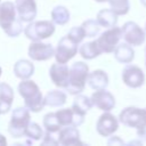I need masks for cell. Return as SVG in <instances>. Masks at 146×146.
Here are the masks:
<instances>
[{
    "mask_svg": "<svg viewBox=\"0 0 146 146\" xmlns=\"http://www.w3.org/2000/svg\"><path fill=\"white\" fill-rule=\"evenodd\" d=\"M19 96L24 99V105L25 107L33 113H38L43 110L44 105V96L42 95L39 86L30 80L25 79L22 80L17 87Z\"/></svg>",
    "mask_w": 146,
    "mask_h": 146,
    "instance_id": "obj_1",
    "label": "cell"
},
{
    "mask_svg": "<svg viewBox=\"0 0 146 146\" xmlns=\"http://www.w3.org/2000/svg\"><path fill=\"white\" fill-rule=\"evenodd\" d=\"M89 67L84 62L73 63L68 71V82L65 90L71 95L81 94L86 88Z\"/></svg>",
    "mask_w": 146,
    "mask_h": 146,
    "instance_id": "obj_2",
    "label": "cell"
},
{
    "mask_svg": "<svg viewBox=\"0 0 146 146\" xmlns=\"http://www.w3.org/2000/svg\"><path fill=\"white\" fill-rule=\"evenodd\" d=\"M25 36L31 41H42L50 38L55 33V24L51 21L29 22L23 29Z\"/></svg>",
    "mask_w": 146,
    "mask_h": 146,
    "instance_id": "obj_3",
    "label": "cell"
},
{
    "mask_svg": "<svg viewBox=\"0 0 146 146\" xmlns=\"http://www.w3.org/2000/svg\"><path fill=\"white\" fill-rule=\"evenodd\" d=\"M31 121L30 111L24 107H16L11 112V117L8 123V131L14 138H21L25 133V129Z\"/></svg>",
    "mask_w": 146,
    "mask_h": 146,
    "instance_id": "obj_4",
    "label": "cell"
},
{
    "mask_svg": "<svg viewBox=\"0 0 146 146\" xmlns=\"http://www.w3.org/2000/svg\"><path fill=\"white\" fill-rule=\"evenodd\" d=\"M119 122L128 128L139 129L146 125V107L139 108L136 106H128L119 114Z\"/></svg>",
    "mask_w": 146,
    "mask_h": 146,
    "instance_id": "obj_5",
    "label": "cell"
},
{
    "mask_svg": "<svg viewBox=\"0 0 146 146\" xmlns=\"http://www.w3.org/2000/svg\"><path fill=\"white\" fill-rule=\"evenodd\" d=\"M121 38H122L121 27H119V26L115 25L113 27L106 29L98 36V39L96 41H97V44H98L102 54L103 52L110 54V52H113V50L115 49V47L120 42Z\"/></svg>",
    "mask_w": 146,
    "mask_h": 146,
    "instance_id": "obj_6",
    "label": "cell"
},
{
    "mask_svg": "<svg viewBox=\"0 0 146 146\" xmlns=\"http://www.w3.org/2000/svg\"><path fill=\"white\" fill-rule=\"evenodd\" d=\"M121 34L124 42L132 47L141 46L146 40V32L135 22H125L121 27Z\"/></svg>",
    "mask_w": 146,
    "mask_h": 146,
    "instance_id": "obj_7",
    "label": "cell"
},
{
    "mask_svg": "<svg viewBox=\"0 0 146 146\" xmlns=\"http://www.w3.org/2000/svg\"><path fill=\"white\" fill-rule=\"evenodd\" d=\"M76 52H78V43H75L71 38L65 35L59 39L57 47L55 48L54 57L57 63L66 64L76 55Z\"/></svg>",
    "mask_w": 146,
    "mask_h": 146,
    "instance_id": "obj_8",
    "label": "cell"
},
{
    "mask_svg": "<svg viewBox=\"0 0 146 146\" xmlns=\"http://www.w3.org/2000/svg\"><path fill=\"white\" fill-rule=\"evenodd\" d=\"M121 79H122L123 83L127 87L136 89V88H139V87H141L144 84L145 74H144L143 70L139 66L129 63L122 70Z\"/></svg>",
    "mask_w": 146,
    "mask_h": 146,
    "instance_id": "obj_9",
    "label": "cell"
},
{
    "mask_svg": "<svg viewBox=\"0 0 146 146\" xmlns=\"http://www.w3.org/2000/svg\"><path fill=\"white\" fill-rule=\"evenodd\" d=\"M29 57L32 60L44 62L50 59L55 54V48L51 43L42 42V41H32L27 49Z\"/></svg>",
    "mask_w": 146,
    "mask_h": 146,
    "instance_id": "obj_10",
    "label": "cell"
},
{
    "mask_svg": "<svg viewBox=\"0 0 146 146\" xmlns=\"http://www.w3.org/2000/svg\"><path fill=\"white\" fill-rule=\"evenodd\" d=\"M119 129V119L110 112H104L96 123V130L102 137H110Z\"/></svg>",
    "mask_w": 146,
    "mask_h": 146,
    "instance_id": "obj_11",
    "label": "cell"
},
{
    "mask_svg": "<svg viewBox=\"0 0 146 146\" xmlns=\"http://www.w3.org/2000/svg\"><path fill=\"white\" fill-rule=\"evenodd\" d=\"M90 99L92 105L103 112H110L115 107V98L110 91L106 90V88L95 90Z\"/></svg>",
    "mask_w": 146,
    "mask_h": 146,
    "instance_id": "obj_12",
    "label": "cell"
},
{
    "mask_svg": "<svg viewBox=\"0 0 146 146\" xmlns=\"http://www.w3.org/2000/svg\"><path fill=\"white\" fill-rule=\"evenodd\" d=\"M15 8L17 17L22 22H32L36 16L35 0H15Z\"/></svg>",
    "mask_w": 146,
    "mask_h": 146,
    "instance_id": "obj_13",
    "label": "cell"
},
{
    "mask_svg": "<svg viewBox=\"0 0 146 146\" xmlns=\"http://www.w3.org/2000/svg\"><path fill=\"white\" fill-rule=\"evenodd\" d=\"M68 71L70 67L66 64H60L56 62L49 68V78L56 87L65 89L68 82Z\"/></svg>",
    "mask_w": 146,
    "mask_h": 146,
    "instance_id": "obj_14",
    "label": "cell"
},
{
    "mask_svg": "<svg viewBox=\"0 0 146 146\" xmlns=\"http://www.w3.org/2000/svg\"><path fill=\"white\" fill-rule=\"evenodd\" d=\"M57 120L62 127H80L84 121V115L76 113L71 108H62L55 112Z\"/></svg>",
    "mask_w": 146,
    "mask_h": 146,
    "instance_id": "obj_15",
    "label": "cell"
},
{
    "mask_svg": "<svg viewBox=\"0 0 146 146\" xmlns=\"http://www.w3.org/2000/svg\"><path fill=\"white\" fill-rule=\"evenodd\" d=\"M57 139L58 144L64 146H73V145H80L82 144L80 141V131L78 130V127H62L60 130L57 132Z\"/></svg>",
    "mask_w": 146,
    "mask_h": 146,
    "instance_id": "obj_16",
    "label": "cell"
},
{
    "mask_svg": "<svg viewBox=\"0 0 146 146\" xmlns=\"http://www.w3.org/2000/svg\"><path fill=\"white\" fill-rule=\"evenodd\" d=\"M17 18L15 3L11 1L0 2V27L7 29Z\"/></svg>",
    "mask_w": 146,
    "mask_h": 146,
    "instance_id": "obj_17",
    "label": "cell"
},
{
    "mask_svg": "<svg viewBox=\"0 0 146 146\" xmlns=\"http://www.w3.org/2000/svg\"><path fill=\"white\" fill-rule=\"evenodd\" d=\"M114 58L121 64H129L135 58V50L132 46L127 42H119L115 49L113 50Z\"/></svg>",
    "mask_w": 146,
    "mask_h": 146,
    "instance_id": "obj_18",
    "label": "cell"
},
{
    "mask_svg": "<svg viewBox=\"0 0 146 146\" xmlns=\"http://www.w3.org/2000/svg\"><path fill=\"white\" fill-rule=\"evenodd\" d=\"M87 83L94 90L105 89L108 86V75L103 70H95L92 72H89Z\"/></svg>",
    "mask_w": 146,
    "mask_h": 146,
    "instance_id": "obj_19",
    "label": "cell"
},
{
    "mask_svg": "<svg viewBox=\"0 0 146 146\" xmlns=\"http://www.w3.org/2000/svg\"><path fill=\"white\" fill-rule=\"evenodd\" d=\"M14 74L21 79H30L34 74V64L29 59H18L14 64Z\"/></svg>",
    "mask_w": 146,
    "mask_h": 146,
    "instance_id": "obj_20",
    "label": "cell"
},
{
    "mask_svg": "<svg viewBox=\"0 0 146 146\" xmlns=\"http://www.w3.org/2000/svg\"><path fill=\"white\" fill-rule=\"evenodd\" d=\"M67 96L64 91L59 89L50 90L44 96V105L50 107H60L66 103Z\"/></svg>",
    "mask_w": 146,
    "mask_h": 146,
    "instance_id": "obj_21",
    "label": "cell"
},
{
    "mask_svg": "<svg viewBox=\"0 0 146 146\" xmlns=\"http://www.w3.org/2000/svg\"><path fill=\"white\" fill-rule=\"evenodd\" d=\"M117 15L110 8V9H102L98 11L96 21L98 22V24L100 25V27H105V29H110L116 25L117 23Z\"/></svg>",
    "mask_w": 146,
    "mask_h": 146,
    "instance_id": "obj_22",
    "label": "cell"
},
{
    "mask_svg": "<svg viewBox=\"0 0 146 146\" xmlns=\"http://www.w3.org/2000/svg\"><path fill=\"white\" fill-rule=\"evenodd\" d=\"M79 54L83 59L90 60V59L98 57L102 54V51L97 44V41L95 40V41H89V42L82 43L79 48Z\"/></svg>",
    "mask_w": 146,
    "mask_h": 146,
    "instance_id": "obj_23",
    "label": "cell"
},
{
    "mask_svg": "<svg viewBox=\"0 0 146 146\" xmlns=\"http://www.w3.org/2000/svg\"><path fill=\"white\" fill-rule=\"evenodd\" d=\"M92 103H91V99L84 95H81V94H78L75 95V98L73 100V104H72V110L75 111L76 113L79 114H82L86 116V114L88 113L89 110H91L92 107Z\"/></svg>",
    "mask_w": 146,
    "mask_h": 146,
    "instance_id": "obj_24",
    "label": "cell"
},
{
    "mask_svg": "<svg viewBox=\"0 0 146 146\" xmlns=\"http://www.w3.org/2000/svg\"><path fill=\"white\" fill-rule=\"evenodd\" d=\"M51 22L55 25H65L70 22V11L66 7L64 6H56L51 10Z\"/></svg>",
    "mask_w": 146,
    "mask_h": 146,
    "instance_id": "obj_25",
    "label": "cell"
},
{
    "mask_svg": "<svg viewBox=\"0 0 146 146\" xmlns=\"http://www.w3.org/2000/svg\"><path fill=\"white\" fill-rule=\"evenodd\" d=\"M42 124H43L44 130L48 131V132H51V133H57L62 128V125L59 124V122L57 120V116H56L55 112L47 113L43 116Z\"/></svg>",
    "mask_w": 146,
    "mask_h": 146,
    "instance_id": "obj_26",
    "label": "cell"
},
{
    "mask_svg": "<svg viewBox=\"0 0 146 146\" xmlns=\"http://www.w3.org/2000/svg\"><path fill=\"white\" fill-rule=\"evenodd\" d=\"M81 26H82V29L84 31V35L87 38H95L98 35V33L100 31V25L98 24V22L96 19H92V18L84 21Z\"/></svg>",
    "mask_w": 146,
    "mask_h": 146,
    "instance_id": "obj_27",
    "label": "cell"
},
{
    "mask_svg": "<svg viewBox=\"0 0 146 146\" xmlns=\"http://www.w3.org/2000/svg\"><path fill=\"white\" fill-rule=\"evenodd\" d=\"M24 136L27 137L31 140H40L43 137V130L36 122L30 121L27 127H26V129H25Z\"/></svg>",
    "mask_w": 146,
    "mask_h": 146,
    "instance_id": "obj_28",
    "label": "cell"
},
{
    "mask_svg": "<svg viewBox=\"0 0 146 146\" xmlns=\"http://www.w3.org/2000/svg\"><path fill=\"white\" fill-rule=\"evenodd\" d=\"M107 2L111 6V9L117 15L123 16L127 15L130 9V2L129 0H107Z\"/></svg>",
    "mask_w": 146,
    "mask_h": 146,
    "instance_id": "obj_29",
    "label": "cell"
},
{
    "mask_svg": "<svg viewBox=\"0 0 146 146\" xmlns=\"http://www.w3.org/2000/svg\"><path fill=\"white\" fill-rule=\"evenodd\" d=\"M5 31V33L8 35V36H10V38H16V36H18L22 32H23V24H22V21L17 17L7 29H5L3 30Z\"/></svg>",
    "mask_w": 146,
    "mask_h": 146,
    "instance_id": "obj_30",
    "label": "cell"
},
{
    "mask_svg": "<svg viewBox=\"0 0 146 146\" xmlns=\"http://www.w3.org/2000/svg\"><path fill=\"white\" fill-rule=\"evenodd\" d=\"M67 36L71 38V39H72L75 43H78V44L81 43V42L83 41V39L86 38L84 31H83L82 26H73V27L68 31Z\"/></svg>",
    "mask_w": 146,
    "mask_h": 146,
    "instance_id": "obj_31",
    "label": "cell"
},
{
    "mask_svg": "<svg viewBox=\"0 0 146 146\" xmlns=\"http://www.w3.org/2000/svg\"><path fill=\"white\" fill-rule=\"evenodd\" d=\"M0 96L7 98L9 100H14V90H13V88L6 82H0Z\"/></svg>",
    "mask_w": 146,
    "mask_h": 146,
    "instance_id": "obj_32",
    "label": "cell"
},
{
    "mask_svg": "<svg viewBox=\"0 0 146 146\" xmlns=\"http://www.w3.org/2000/svg\"><path fill=\"white\" fill-rule=\"evenodd\" d=\"M11 106H13V100H9L0 96V115L8 113L11 110Z\"/></svg>",
    "mask_w": 146,
    "mask_h": 146,
    "instance_id": "obj_33",
    "label": "cell"
},
{
    "mask_svg": "<svg viewBox=\"0 0 146 146\" xmlns=\"http://www.w3.org/2000/svg\"><path fill=\"white\" fill-rule=\"evenodd\" d=\"M41 144L42 145H58V139L57 137L54 136V133L46 131V133H43Z\"/></svg>",
    "mask_w": 146,
    "mask_h": 146,
    "instance_id": "obj_34",
    "label": "cell"
},
{
    "mask_svg": "<svg viewBox=\"0 0 146 146\" xmlns=\"http://www.w3.org/2000/svg\"><path fill=\"white\" fill-rule=\"evenodd\" d=\"M107 145H110V146H112V145H124V141L119 137V136H114V135H112V136H110V139L107 140Z\"/></svg>",
    "mask_w": 146,
    "mask_h": 146,
    "instance_id": "obj_35",
    "label": "cell"
},
{
    "mask_svg": "<svg viewBox=\"0 0 146 146\" xmlns=\"http://www.w3.org/2000/svg\"><path fill=\"white\" fill-rule=\"evenodd\" d=\"M137 136L139 139H143L144 141H146V125L137 129Z\"/></svg>",
    "mask_w": 146,
    "mask_h": 146,
    "instance_id": "obj_36",
    "label": "cell"
},
{
    "mask_svg": "<svg viewBox=\"0 0 146 146\" xmlns=\"http://www.w3.org/2000/svg\"><path fill=\"white\" fill-rule=\"evenodd\" d=\"M3 145H7V140H6L5 136H2L0 133V146H3Z\"/></svg>",
    "mask_w": 146,
    "mask_h": 146,
    "instance_id": "obj_37",
    "label": "cell"
},
{
    "mask_svg": "<svg viewBox=\"0 0 146 146\" xmlns=\"http://www.w3.org/2000/svg\"><path fill=\"white\" fill-rule=\"evenodd\" d=\"M140 3H141L143 6H145V7H146V0H140Z\"/></svg>",
    "mask_w": 146,
    "mask_h": 146,
    "instance_id": "obj_38",
    "label": "cell"
},
{
    "mask_svg": "<svg viewBox=\"0 0 146 146\" xmlns=\"http://www.w3.org/2000/svg\"><path fill=\"white\" fill-rule=\"evenodd\" d=\"M96 2H106L107 0H95Z\"/></svg>",
    "mask_w": 146,
    "mask_h": 146,
    "instance_id": "obj_39",
    "label": "cell"
},
{
    "mask_svg": "<svg viewBox=\"0 0 146 146\" xmlns=\"http://www.w3.org/2000/svg\"><path fill=\"white\" fill-rule=\"evenodd\" d=\"M1 73H2V68L0 67V76H1Z\"/></svg>",
    "mask_w": 146,
    "mask_h": 146,
    "instance_id": "obj_40",
    "label": "cell"
},
{
    "mask_svg": "<svg viewBox=\"0 0 146 146\" xmlns=\"http://www.w3.org/2000/svg\"><path fill=\"white\" fill-rule=\"evenodd\" d=\"M145 56H146V47H145Z\"/></svg>",
    "mask_w": 146,
    "mask_h": 146,
    "instance_id": "obj_41",
    "label": "cell"
},
{
    "mask_svg": "<svg viewBox=\"0 0 146 146\" xmlns=\"http://www.w3.org/2000/svg\"><path fill=\"white\" fill-rule=\"evenodd\" d=\"M145 32H146V25H145Z\"/></svg>",
    "mask_w": 146,
    "mask_h": 146,
    "instance_id": "obj_42",
    "label": "cell"
},
{
    "mask_svg": "<svg viewBox=\"0 0 146 146\" xmlns=\"http://www.w3.org/2000/svg\"><path fill=\"white\" fill-rule=\"evenodd\" d=\"M145 65H146V62H145Z\"/></svg>",
    "mask_w": 146,
    "mask_h": 146,
    "instance_id": "obj_43",
    "label": "cell"
},
{
    "mask_svg": "<svg viewBox=\"0 0 146 146\" xmlns=\"http://www.w3.org/2000/svg\"><path fill=\"white\" fill-rule=\"evenodd\" d=\"M0 2H1V0H0Z\"/></svg>",
    "mask_w": 146,
    "mask_h": 146,
    "instance_id": "obj_44",
    "label": "cell"
}]
</instances>
